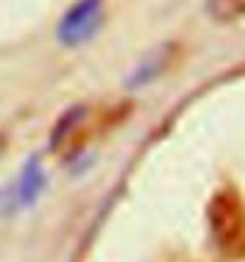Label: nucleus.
<instances>
[{
	"instance_id": "obj_2",
	"label": "nucleus",
	"mask_w": 245,
	"mask_h": 262,
	"mask_svg": "<svg viewBox=\"0 0 245 262\" xmlns=\"http://www.w3.org/2000/svg\"><path fill=\"white\" fill-rule=\"evenodd\" d=\"M102 24V0H76L57 24V38L67 48L88 43Z\"/></svg>"
},
{
	"instance_id": "obj_5",
	"label": "nucleus",
	"mask_w": 245,
	"mask_h": 262,
	"mask_svg": "<svg viewBox=\"0 0 245 262\" xmlns=\"http://www.w3.org/2000/svg\"><path fill=\"white\" fill-rule=\"evenodd\" d=\"M0 148H3V138H0Z\"/></svg>"
},
{
	"instance_id": "obj_1",
	"label": "nucleus",
	"mask_w": 245,
	"mask_h": 262,
	"mask_svg": "<svg viewBox=\"0 0 245 262\" xmlns=\"http://www.w3.org/2000/svg\"><path fill=\"white\" fill-rule=\"evenodd\" d=\"M210 227L226 255H245V207L231 191H221L210 203Z\"/></svg>"
},
{
	"instance_id": "obj_3",
	"label": "nucleus",
	"mask_w": 245,
	"mask_h": 262,
	"mask_svg": "<svg viewBox=\"0 0 245 262\" xmlns=\"http://www.w3.org/2000/svg\"><path fill=\"white\" fill-rule=\"evenodd\" d=\"M46 186V174H43V167L36 162V160H29L27 167L21 169L19 179L14 181L12 186L7 188L5 193H0V214L14 212L19 207L31 205L38 193Z\"/></svg>"
},
{
	"instance_id": "obj_4",
	"label": "nucleus",
	"mask_w": 245,
	"mask_h": 262,
	"mask_svg": "<svg viewBox=\"0 0 245 262\" xmlns=\"http://www.w3.org/2000/svg\"><path fill=\"white\" fill-rule=\"evenodd\" d=\"M210 12L214 19L231 21L245 17V0H210Z\"/></svg>"
}]
</instances>
